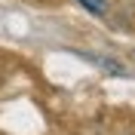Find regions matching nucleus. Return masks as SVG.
Masks as SVG:
<instances>
[{
	"instance_id": "nucleus-1",
	"label": "nucleus",
	"mask_w": 135,
	"mask_h": 135,
	"mask_svg": "<svg viewBox=\"0 0 135 135\" xmlns=\"http://www.w3.org/2000/svg\"><path fill=\"white\" fill-rule=\"evenodd\" d=\"M80 6L86 9V12H92V16H108V0H77Z\"/></svg>"
}]
</instances>
